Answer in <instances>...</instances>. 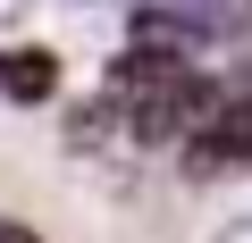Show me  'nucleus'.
I'll use <instances>...</instances> for the list:
<instances>
[{
    "mask_svg": "<svg viewBox=\"0 0 252 243\" xmlns=\"http://www.w3.org/2000/svg\"><path fill=\"white\" fill-rule=\"evenodd\" d=\"M101 109H109L135 143H177V135H202V117H210L219 101H210V84L193 76V59H177V51H126V59L109 67Z\"/></svg>",
    "mask_w": 252,
    "mask_h": 243,
    "instance_id": "obj_1",
    "label": "nucleus"
},
{
    "mask_svg": "<svg viewBox=\"0 0 252 243\" xmlns=\"http://www.w3.org/2000/svg\"><path fill=\"white\" fill-rule=\"evenodd\" d=\"M193 160H202V168H244V160H252V92H244V101H219V109L202 117Z\"/></svg>",
    "mask_w": 252,
    "mask_h": 243,
    "instance_id": "obj_2",
    "label": "nucleus"
},
{
    "mask_svg": "<svg viewBox=\"0 0 252 243\" xmlns=\"http://www.w3.org/2000/svg\"><path fill=\"white\" fill-rule=\"evenodd\" d=\"M51 59L42 51H9V59H0V92H9V101H51Z\"/></svg>",
    "mask_w": 252,
    "mask_h": 243,
    "instance_id": "obj_3",
    "label": "nucleus"
},
{
    "mask_svg": "<svg viewBox=\"0 0 252 243\" xmlns=\"http://www.w3.org/2000/svg\"><path fill=\"white\" fill-rule=\"evenodd\" d=\"M0 243H42L34 226H17V218H0Z\"/></svg>",
    "mask_w": 252,
    "mask_h": 243,
    "instance_id": "obj_4",
    "label": "nucleus"
},
{
    "mask_svg": "<svg viewBox=\"0 0 252 243\" xmlns=\"http://www.w3.org/2000/svg\"><path fill=\"white\" fill-rule=\"evenodd\" d=\"M219 243H252V218H235V226H219Z\"/></svg>",
    "mask_w": 252,
    "mask_h": 243,
    "instance_id": "obj_5",
    "label": "nucleus"
}]
</instances>
